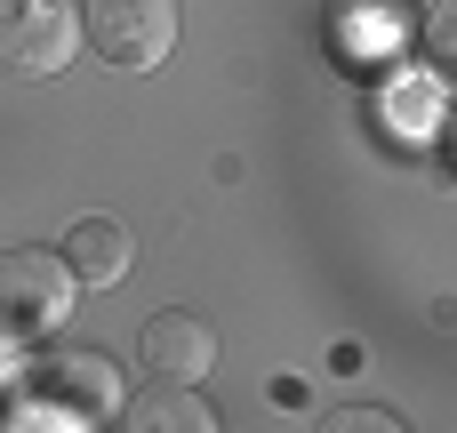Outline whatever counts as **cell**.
I'll use <instances>...</instances> for the list:
<instances>
[{
  "instance_id": "cell-1",
  "label": "cell",
  "mask_w": 457,
  "mask_h": 433,
  "mask_svg": "<svg viewBox=\"0 0 457 433\" xmlns=\"http://www.w3.org/2000/svg\"><path fill=\"white\" fill-rule=\"evenodd\" d=\"M72 265L64 249H8L0 257V337H56L72 313Z\"/></svg>"
},
{
  "instance_id": "cell-2",
  "label": "cell",
  "mask_w": 457,
  "mask_h": 433,
  "mask_svg": "<svg viewBox=\"0 0 457 433\" xmlns=\"http://www.w3.org/2000/svg\"><path fill=\"white\" fill-rule=\"evenodd\" d=\"M80 40L112 72H153L177 48V0H80Z\"/></svg>"
},
{
  "instance_id": "cell-3",
  "label": "cell",
  "mask_w": 457,
  "mask_h": 433,
  "mask_svg": "<svg viewBox=\"0 0 457 433\" xmlns=\"http://www.w3.org/2000/svg\"><path fill=\"white\" fill-rule=\"evenodd\" d=\"M80 48V8L72 0H0V72L16 80H56Z\"/></svg>"
},
{
  "instance_id": "cell-4",
  "label": "cell",
  "mask_w": 457,
  "mask_h": 433,
  "mask_svg": "<svg viewBox=\"0 0 457 433\" xmlns=\"http://www.w3.org/2000/svg\"><path fill=\"white\" fill-rule=\"evenodd\" d=\"M40 410H56V418H72V426H104V418L129 410V378H120L112 354L64 346V354L40 362Z\"/></svg>"
},
{
  "instance_id": "cell-5",
  "label": "cell",
  "mask_w": 457,
  "mask_h": 433,
  "mask_svg": "<svg viewBox=\"0 0 457 433\" xmlns=\"http://www.w3.org/2000/svg\"><path fill=\"white\" fill-rule=\"evenodd\" d=\"M137 354H145V370H153L161 386H201V370L217 362V329H209L201 313L169 305V313H153V321H145Z\"/></svg>"
},
{
  "instance_id": "cell-6",
  "label": "cell",
  "mask_w": 457,
  "mask_h": 433,
  "mask_svg": "<svg viewBox=\"0 0 457 433\" xmlns=\"http://www.w3.org/2000/svg\"><path fill=\"white\" fill-rule=\"evenodd\" d=\"M64 265H72V281L80 289H112V281H129V265H137V241H129V225L120 217H72V233H64Z\"/></svg>"
},
{
  "instance_id": "cell-7",
  "label": "cell",
  "mask_w": 457,
  "mask_h": 433,
  "mask_svg": "<svg viewBox=\"0 0 457 433\" xmlns=\"http://www.w3.org/2000/svg\"><path fill=\"white\" fill-rule=\"evenodd\" d=\"M120 418L161 426V433H209V426H217V410H209L193 386H161V394H145V402H137V410H120Z\"/></svg>"
},
{
  "instance_id": "cell-8",
  "label": "cell",
  "mask_w": 457,
  "mask_h": 433,
  "mask_svg": "<svg viewBox=\"0 0 457 433\" xmlns=\"http://www.w3.org/2000/svg\"><path fill=\"white\" fill-rule=\"evenodd\" d=\"M426 56H434V72L457 88V0H434V16H426Z\"/></svg>"
}]
</instances>
